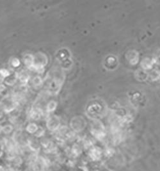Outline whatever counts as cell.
I'll return each mask as SVG.
<instances>
[{
  "instance_id": "obj_7",
  "label": "cell",
  "mask_w": 160,
  "mask_h": 171,
  "mask_svg": "<svg viewBox=\"0 0 160 171\" xmlns=\"http://www.w3.org/2000/svg\"><path fill=\"white\" fill-rule=\"evenodd\" d=\"M13 129V127L12 126L10 125V124H8V125H5L2 128V132L5 133V134H8L12 132V131Z\"/></svg>"
},
{
  "instance_id": "obj_10",
  "label": "cell",
  "mask_w": 160,
  "mask_h": 171,
  "mask_svg": "<svg viewBox=\"0 0 160 171\" xmlns=\"http://www.w3.org/2000/svg\"><path fill=\"white\" fill-rule=\"evenodd\" d=\"M12 65H13L15 67H16L19 66V65L20 64V62H19V60L17 58H14V59H13V60H12Z\"/></svg>"
},
{
  "instance_id": "obj_4",
  "label": "cell",
  "mask_w": 160,
  "mask_h": 171,
  "mask_svg": "<svg viewBox=\"0 0 160 171\" xmlns=\"http://www.w3.org/2000/svg\"><path fill=\"white\" fill-rule=\"evenodd\" d=\"M38 127V126L35 123H29L26 128V129L27 132L31 134H35L37 131Z\"/></svg>"
},
{
  "instance_id": "obj_9",
  "label": "cell",
  "mask_w": 160,
  "mask_h": 171,
  "mask_svg": "<svg viewBox=\"0 0 160 171\" xmlns=\"http://www.w3.org/2000/svg\"><path fill=\"white\" fill-rule=\"evenodd\" d=\"M44 132H45V131H44V129L42 128H39L38 127L37 131L36 133L34 135H35V136L36 137H38H38H41L42 136L44 135Z\"/></svg>"
},
{
  "instance_id": "obj_2",
  "label": "cell",
  "mask_w": 160,
  "mask_h": 171,
  "mask_svg": "<svg viewBox=\"0 0 160 171\" xmlns=\"http://www.w3.org/2000/svg\"><path fill=\"white\" fill-rule=\"evenodd\" d=\"M28 145L32 151L35 153L38 152L40 149H41V146L38 144L35 139H30L28 140Z\"/></svg>"
},
{
  "instance_id": "obj_1",
  "label": "cell",
  "mask_w": 160,
  "mask_h": 171,
  "mask_svg": "<svg viewBox=\"0 0 160 171\" xmlns=\"http://www.w3.org/2000/svg\"><path fill=\"white\" fill-rule=\"evenodd\" d=\"M60 125V121L55 116L49 117L47 120V128L50 131L56 130Z\"/></svg>"
},
{
  "instance_id": "obj_5",
  "label": "cell",
  "mask_w": 160,
  "mask_h": 171,
  "mask_svg": "<svg viewBox=\"0 0 160 171\" xmlns=\"http://www.w3.org/2000/svg\"><path fill=\"white\" fill-rule=\"evenodd\" d=\"M56 107V102L53 101H50L47 105V107H46V110L47 112H53V110H55Z\"/></svg>"
},
{
  "instance_id": "obj_11",
  "label": "cell",
  "mask_w": 160,
  "mask_h": 171,
  "mask_svg": "<svg viewBox=\"0 0 160 171\" xmlns=\"http://www.w3.org/2000/svg\"><path fill=\"white\" fill-rule=\"evenodd\" d=\"M0 171H7V169L3 166L0 165Z\"/></svg>"
},
{
  "instance_id": "obj_3",
  "label": "cell",
  "mask_w": 160,
  "mask_h": 171,
  "mask_svg": "<svg viewBox=\"0 0 160 171\" xmlns=\"http://www.w3.org/2000/svg\"><path fill=\"white\" fill-rule=\"evenodd\" d=\"M24 63L28 68H33L34 65V56L30 54H27L24 56Z\"/></svg>"
},
{
  "instance_id": "obj_8",
  "label": "cell",
  "mask_w": 160,
  "mask_h": 171,
  "mask_svg": "<svg viewBox=\"0 0 160 171\" xmlns=\"http://www.w3.org/2000/svg\"><path fill=\"white\" fill-rule=\"evenodd\" d=\"M20 80L22 82V83H26L29 79V76L26 73H21V74L19 76Z\"/></svg>"
},
{
  "instance_id": "obj_6",
  "label": "cell",
  "mask_w": 160,
  "mask_h": 171,
  "mask_svg": "<svg viewBox=\"0 0 160 171\" xmlns=\"http://www.w3.org/2000/svg\"><path fill=\"white\" fill-rule=\"evenodd\" d=\"M32 83L33 85L36 87H38L41 86L42 83V80L41 79V78L40 76H35L33 80H32Z\"/></svg>"
}]
</instances>
